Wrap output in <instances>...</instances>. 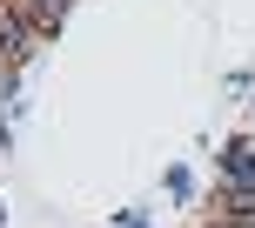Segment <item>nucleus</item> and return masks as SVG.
<instances>
[{
	"label": "nucleus",
	"instance_id": "obj_1",
	"mask_svg": "<svg viewBox=\"0 0 255 228\" xmlns=\"http://www.w3.org/2000/svg\"><path fill=\"white\" fill-rule=\"evenodd\" d=\"M34 47H40V27H27L20 13H13V0H0V74H7V67H20Z\"/></svg>",
	"mask_w": 255,
	"mask_h": 228
},
{
	"label": "nucleus",
	"instance_id": "obj_2",
	"mask_svg": "<svg viewBox=\"0 0 255 228\" xmlns=\"http://www.w3.org/2000/svg\"><path fill=\"white\" fill-rule=\"evenodd\" d=\"M0 228H7V215H0Z\"/></svg>",
	"mask_w": 255,
	"mask_h": 228
}]
</instances>
